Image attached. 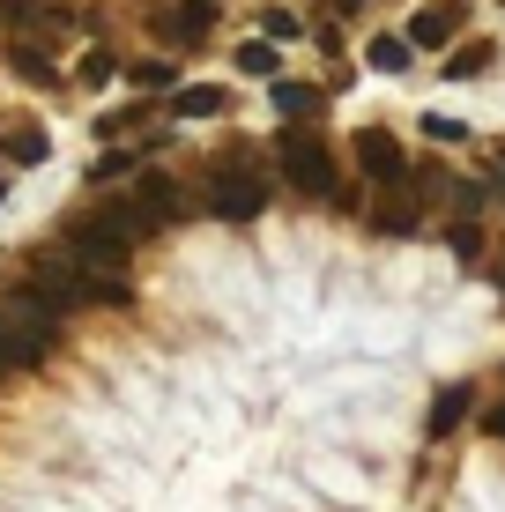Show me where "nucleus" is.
Segmentation results:
<instances>
[{
    "mask_svg": "<svg viewBox=\"0 0 505 512\" xmlns=\"http://www.w3.org/2000/svg\"><path fill=\"white\" fill-rule=\"evenodd\" d=\"M52 342H60V327H52V305H38V297H15V305H0V364H45Z\"/></svg>",
    "mask_w": 505,
    "mask_h": 512,
    "instance_id": "f257e3e1",
    "label": "nucleus"
},
{
    "mask_svg": "<svg viewBox=\"0 0 505 512\" xmlns=\"http://www.w3.org/2000/svg\"><path fill=\"white\" fill-rule=\"evenodd\" d=\"M275 156H283V179L298 186V193H335V156L320 149V134L290 127L283 141H275Z\"/></svg>",
    "mask_w": 505,
    "mask_h": 512,
    "instance_id": "f03ea898",
    "label": "nucleus"
},
{
    "mask_svg": "<svg viewBox=\"0 0 505 512\" xmlns=\"http://www.w3.org/2000/svg\"><path fill=\"white\" fill-rule=\"evenodd\" d=\"M208 208H216L223 223H253L260 208H268V179H260V171H223V179L208 186Z\"/></svg>",
    "mask_w": 505,
    "mask_h": 512,
    "instance_id": "7ed1b4c3",
    "label": "nucleus"
},
{
    "mask_svg": "<svg viewBox=\"0 0 505 512\" xmlns=\"http://www.w3.org/2000/svg\"><path fill=\"white\" fill-rule=\"evenodd\" d=\"M357 164H364V179H379V186H402L409 179V156H402V141H394L387 127H357Z\"/></svg>",
    "mask_w": 505,
    "mask_h": 512,
    "instance_id": "20e7f679",
    "label": "nucleus"
},
{
    "mask_svg": "<svg viewBox=\"0 0 505 512\" xmlns=\"http://www.w3.org/2000/svg\"><path fill=\"white\" fill-rule=\"evenodd\" d=\"M461 0H431V8H416V23H409V45H446L461 30Z\"/></svg>",
    "mask_w": 505,
    "mask_h": 512,
    "instance_id": "39448f33",
    "label": "nucleus"
},
{
    "mask_svg": "<svg viewBox=\"0 0 505 512\" xmlns=\"http://www.w3.org/2000/svg\"><path fill=\"white\" fill-rule=\"evenodd\" d=\"M0 149H8V164H45L52 141H45V127H8V141H0Z\"/></svg>",
    "mask_w": 505,
    "mask_h": 512,
    "instance_id": "423d86ee",
    "label": "nucleus"
},
{
    "mask_svg": "<svg viewBox=\"0 0 505 512\" xmlns=\"http://www.w3.org/2000/svg\"><path fill=\"white\" fill-rule=\"evenodd\" d=\"M468 401H476V394H468V386H446V394L431 401V438H446V431H454V423L468 416Z\"/></svg>",
    "mask_w": 505,
    "mask_h": 512,
    "instance_id": "0eeeda50",
    "label": "nucleus"
},
{
    "mask_svg": "<svg viewBox=\"0 0 505 512\" xmlns=\"http://www.w3.org/2000/svg\"><path fill=\"white\" fill-rule=\"evenodd\" d=\"M208 23H216V0H194V8H179V15H171V38H179V45H194V38H208Z\"/></svg>",
    "mask_w": 505,
    "mask_h": 512,
    "instance_id": "6e6552de",
    "label": "nucleus"
},
{
    "mask_svg": "<svg viewBox=\"0 0 505 512\" xmlns=\"http://www.w3.org/2000/svg\"><path fill=\"white\" fill-rule=\"evenodd\" d=\"M275 112H283V119H312V112H320V90H305V82H275Z\"/></svg>",
    "mask_w": 505,
    "mask_h": 512,
    "instance_id": "1a4fd4ad",
    "label": "nucleus"
},
{
    "mask_svg": "<svg viewBox=\"0 0 505 512\" xmlns=\"http://www.w3.org/2000/svg\"><path fill=\"white\" fill-rule=\"evenodd\" d=\"M223 104H231V97H223V90H208V82H201V90H179V104H171V112H179V119H216Z\"/></svg>",
    "mask_w": 505,
    "mask_h": 512,
    "instance_id": "9d476101",
    "label": "nucleus"
},
{
    "mask_svg": "<svg viewBox=\"0 0 505 512\" xmlns=\"http://www.w3.org/2000/svg\"><path fill=\"white\" fill-rule=\"evenodd\" d=\"M364 60H372L379 75H402V67H409V38H372V52H364Z\"/></svg>",
    "mask_w": 505,
    "mask_h": 512,
    "instance_id": "9b49d317",
    "label": "nucleus"
},
{
    "mask_svg": "<svg viewBox=\"0 0 505 512\" xmlns=\"http://www.w3.org/2000/svg\"><path fill=\"white\" fill-rule=\"evenodd\" d=\"M372 231H379V238H409V231H416V208H409V201H387V208L372 216Z\"/></svg>",
    "mask_w": 505,
    "mask_h": 512,
    "instance_id": "f8f14e48",
    "label": "nucleus"
},
{
    "mask_svg": "<svg viewBox=\"0 0 505 512\" xmlns=\"http://www.w3.org/2000/svg\"><path fill=\"white\" fill-rule=\"evenodd\" d=\"M238 67H246V75H268V82H275V45H268V38L238 45Z\"/></svg>",
    "mask_w": 505,
    "mask_h": 512,
    "instance_id": "ddd939ff",
    "label": "nucleus"
},
{
    "mask_svg": "<svg viewBox=\"0 0 505 512\" xmlns=\"http://www.w3.org/2000/svg\"><path fill=\"white\" fill-rule=\"evenodd\" d=\"M483 67H491V45H468V52H454V60H446V75L468 82V75H483Z\"/></svg>",
    "mask_w": 505,
    "mask_h": 512,
    "instance_id": "4468645a",
    "label": "nucleus"
},
{
    "mask_svg": "<svg viewBox=\"0 0 505 512\" xmlns=\"http://www.w3.org/2000/svg\"><path fill=\"white\" fill-rule=\"evenodd\" d=\"M127 82H134V90H164L171 67H164V60H134V67H127Z\"/></svg>",
    "mask_w": 505,
    "mask_h": 512,
    "instance_id": "2eb2a0df",
    "label": "nucleus"
},
{
    "mask_svg": "<svg viewBox=\"0 0 505 512\" xmlns=\"http://www.w3.org/2000/svg\"><path fill=\"white\" fill-rule=\"evenodd\" d=\"M127 171H134V156L112 149V156H97V164H90V179H127Z\"/></svg>",
    "mask_w": 505,
    "mask_h": 512,
    "instance_id": "dca6fc26",
    "label": "nucleus"
},
{
    "mask_svg": "<svg viewBox=\"0 0 505 512\" xmlns=\"http://www.w3.org/2000/svg\"><path fill=\"white\" fill-rule=\"evenodd\" d=\"M15 75H30V82H52V67H45V52H15Z\"/></svg>",
    "mask_w": 505,
    "mask_h": 512,
    "instance_id": "f3484780",
    "label": "nucleus"
},
{
    "mask_svg": "<svg viewBox=\"0 0 505 512\" xmlns=\"http://www.w3.org/2000/svg\"><path fill=\"white\" fill-rule=\"evenodd\" d=\"M454 253H461V260H476V253H483V238H476V223H454Z\"/></svg>",
    "mask_w": 505,
    "mask_h": 512,
    "instance_id": "a211bd4d",
    "label": "nucleus"
},
{
    "mask_svg": "<svg viewBox=\"0 0 505 512\" xmlns=\"http://www.w3.org/2000/svg\"><path fill=\"white\" fill-rule=\"evenodd\" d=\"M483 431H491V438H505V401H498L491 416H483Z\"/></svg>",
    "mask_w": 505,
    "mask_h": 512,
    "instance_id": "6ab92c4d",
    "label": "nucleus"
},
{
    "mask_svg": "<svg viewBox=\"0 0 505 512\" xmlns=\"http://www.w3.org/2000/svg\"><path fill=\"white\" fill-rule=\"evenodd\" d=\"M342 8H364V0H342Z\"/></svg>",
    "mask_w": 505,
    "mask_h": 512,
    "instance_id": "aec40b11",
    "label": "nucleus"
},
{
    "mask_svg": "<svg viewBox=\"0 0 505 512\" xmlns=\"http://www.w3.org/2000/svg\"><path fill=\"white\" fill-rule=\"evenodd\" d=\"M0 193H8V179H0Z\"/></svg>",
    "mask_w": 505,
    "mask_h": 512,
    "instance_id": "412c9836",
    "label": "nucleus"
}]
</instances>
